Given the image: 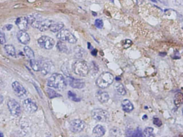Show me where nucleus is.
Instances as JSON below:
<instances>
[{"instance_id": "nucleus-4", "label": "nucleus", "mask_w": 183, "mask_h": 137, "mask_svg": "<svg viewBox=\"0 0 183 137\" xmlns=\"http://www.w3.org/2000/svg\"><path fill=\"white\" fill-rule=\"evenodd\" d=\"M72 69L75 74L79 76L85 77L89 73V67L85 60H78L75 62L72 66Z\"/></svg>"}, {"instance_id": "nucleus-1", "label": "nucleus", "mask_w": 183, "mask_h": 137, "mask_svg": "<svg viewBox=\"0 0 183 137\" xmlns=\"http://www.w3.org/2000/svg\"><path fill=\"white\" fill-rule=\"evenodd\" d=\"M27 18L29 24H30L32 27L41 32H45L49 30L50 25L53 22L49 19H44L41 17H39L36 15H30L29 17Z\"/></svg>"}, {"instance_id": "nucleus-12", "label": "nucleus", "mask_w": 183, "mask_h": 137, "mask_svg": "<svg viewBox=\"0 0 183 137\" xmlns=\"http://www.w3.org/2000/svg\"><path fill=\"white\" fill-rule=\"evenodd\" d=\"M23 107L25 110L30 114L36 112L38 109L37 104L32 100L30 99L25 100L23 103Z\"/></svg>"}, {"instance_id": "nucleus-9", "label": "nucleus", "mask_w": 183, "mask_h": 137, "mask_svg": "<svg viewBox=\"0 0 183 137\" xmlns=\"http://www.w3.org/2000/svg\"><path fill=\"white\" fill-rule=\"evenodd\" d=\"M8 107L12 115L15 117L19 116L21 113V108L19 103L14 100L11 99L8 102Z\"/></svg>"}, {"instance_id": "nucleus-36", "label": "nucleus", "mask_w": 183, "mask_h": 137, "mask_svg": "<svg viewBox=\"0 0 183 137\" xmlns=\"http://www.w3.org/2000/svg\"><path fill=\"white\" fill-rule=\"evenodd\" d=\"M6 28L7 29V30L10 31L11 30V28H12V25H11V24H9V25H6Z\"/></svg>"}, {"instance_id": "nucleus-11", "label": "nucleus", "mask_w": 183, "mask_h": 137, "mask_svg": "<svg viewBox=\"0 0 183 137\" xmlns=\"http://www.w3.org/2000/svg\"><path fill=\"white\" fill-rule=\"evenodd\" d=\"M41 62L40 71L44 75H47L51 73L54 70V66L50 60H44Z\"/></svg>"}, {"instance_id": "nucleus-37", "label": "nucleus", "mask_w": 183, "mask_h": 137, "mask_svg": "<svg viewBox=\"0 0 183 137\" xmlns=\"http://www.w3.org/2000/svg\"><path fill=\"white\" fill-rule=\"evenodd\" d=\"M97 53V50L96 49L93 50L91 52V54H92V55H93V56H96Z\"/></svg>"}, {"instance_id": "nucleus-34", "label": "nucleus", "mask_w": 183, "mask_h": 137, "mask_svg": "<svg viewBox=\"0 0 183 137\" xmlns=\"http://www.w3.org/2000/svg\"><path fill=\"white\" fill-rule=\"evenodd\" d=\"M6 39L5 34L3 32H0V44H6Z\"/></svg>"}, {"instance_id": "nucleus-20", "label": "nucleus", "mask_w": 183, "mask_h": 137, "mask_svg": "<svg viewBox=\"0 0 183 137\" xmlns=\"http://www.w3.org/2000/svg\"><path fill=\"white\" fill-rule=\"evenodd\" d=\"M127 137H145L142 131L139 129L129 131L127 133Z\"/></svg>"}, {"instance_id": "nucleus-25", "label": "nucleus", "mask_w": 183, "mask_h": 137, "mask_svg": "<svg viewBox=\"0 0 183 137\" xmlns=\"http://www.w3.org/2000/svg\"><path fill=\"white\" fill-rule=\"evenodd\" d=\"M57 50H59L60 52H64V53L68 52V48L66 44L63 42V41H58L57 44Z\"/></svg>"}, {"instance_id": "nucleus-33", "label": "nucleus", "mask_w": 183, "mask_h": 137, "mask_svg": "<svg viewBox=\"0 0 183 137\" xmlns=\"http://www.w3.org/2000/svg\"><path fill=\"white\" fill-rule=\"evenodd\" d=\"M132 44V41L129 39H126L123 41V46L125 48H128L129 47H131Z\"/></svg>"}, {"instance_id": "nucleus-6", "label": "nucleus", "mask_w": 183, "mask_h": 137, "mask_svg": "<svg viewBox=\"0 0 183 137\" xmlns=\"http://www.w3.org/2000/svg\"><path fill=\"white\" fill-rule=\"evenodd\" d=\"M57 38L61 41H67L71 44H75L77 42V39L68 30H62L59 31L57 35Z\"/></svg>"}, {"instance_id": "nucleus-2", "label": "nucleus", "mask_w": 183, "mask_h": 137, "mask_svg": "<svg viewBox=\"0 0 183 137\" xmlns=\"http://www.w3.org/2000/svg\"><path fill=\"white\" fill-rule=\"evenodd\" d=\"M47 86L58 90H63L66 88L67 82L62 74L54 73L49 77L47 80Z\"/></svg>"}, {"instance_id": "nucleus-35", "label": "nucleus", "mask_w": 183, "mask_h": 137, "mask_svg": "<svg viewBox=\"0 0 183 137\" xmlns=\"http://www.w3.org/2000/svg\"><path fill=\"white\" fill-rule=\"evenodd\" d=\"M153 123L156 126H161L162 125V122L159 118H154L153 120Z\"/></svg>"}, {"instance_id": "nucleus-16", "label": "nucleus", "mask_w": 183, "mask_h": 137, "mask_svg": "<svg viewBox=\"0 0 183 137\" xmlns=\"http://www.w3.org/2000/svg\"><path fill=\"white\" fill-rule=\"evenodd\" d=\"M96 96L99 101L102 103H107L109 100V95L107 92H105V91L99 90L96 94Z\"/></svg>"}, {"instance_id": "nucleus-29", "label": "nucleus", "mask_w": 183, "mask_h": 137, "mask_svg": "<svg viewBox=\"0 0 183 137\" xmlns=\"http://www.w3.org/2000/svg\"><path fill=\"white\" fill-rule=\"evenodd\" d=\"M46 91L47 93L48 94V95L49 96L50 99H53V98H56L57 96H60L59 95V94H57L55 90H52L51 88H47Z\"/></svg>"}, {"instance_id": "nucleus-15", "label": "nucleus", "mask_w": 183, "mask_h": 137, "mask_svg": "<svg viewBox=\"0 0 183 137\" xmlns=\"http://www.w3.org/2000/svg\"><path fill=\"white\" fill-rule=\"evenodd\" d=\"M68 78L69 83L71 87L78 89H81L85 87V83L81 80L75 79L72 77H69Z\"/></svg>"}, {"instance_id": "nucleus-30", "label": "nucleus", "mask_w": 183, "mask_h": 137, "mask_svg": "<svg viewBox=\"0 0 183 137\" xmlns=\"http://www.w3.org/2000/svg\"><path fill=\"white\" fill-rule=\"evenodd\" d=\"M120 130L117 128H113L110 131V133L113 137H118L120 136Z\"/></svg>"}, {"instance_id": "nucleus-38", "label": "nucleus", "mask_w": 183, "mask_h": 137, "mask_svg": "<svg viewBox=\"0 0 183 137\" xmlns=\"http://www.w3.org/2000/svg\"><path fill=\"white\" fill-rule=\"evenodd\" d=\"M3 100H4L3 96L1 94H0V104H2L3 103Z\"/></svg>"}, {"instance_id": "nucleus-31", "label": "nucleus", "mask_w": 183, "mask_h": 137, "mask_svg": "<svg viewBox=\"0 0 183 137\" xmlns=\"http://www.w3.org/2000/svg\"><path fill=\"white\" fill-rule=\"evenodd\" d=\"M68 95L69 98L72 100L73 101L76 102L79 101H80V99L77 98L76 94L73 93V92H71V91H69L68 93Z\"/></svg>"}, {"instance_id": "nucleus-8", "label": "nucleus", "mask_w": 183, "mask_h": 137, "mask_svg": "<svg viewBox=\"0 0 183 137\" xmlns=\"http://www.w3.org/2000/svg\"><path fill=\"white\" fill-rule=\"evenodd\" d=\"M85 127V122L79 119L74 120L69 123V129L73 133H79L82 131Z\"/></svg>"}, {"instance_id": "nucleus-27", "label": "nucleus", "mask_w": 183, "mask_h": 137, "mask_svg": "<svg viewBox=\"0 0 183 137\" xmlns=\"http://www.w3.org/2000/svg\"><path fill=\"white\" fill-rule=\"evenodd\" d=\"M24 51L25 54L27 58L30 60L35 58V53L33 52V50H32L29 46H25L24 48Z\"/></svg>"}, {"instance_id": "nucleus-10", "label": "nucleus", "mask_w": 183, "mask_h": 137, "mask_svg": "<svg viewBox=\"0 0 183 137\" xmlns=\"http://www.w3.org/2000/svg\"><path fill=\"white\" fill-rule=\"evenodd\" d=\"M12 88L17 96L21 99H23L27 95V92L24 86L19 82L15 81L12 84Z\"/></svg>"}, {"instance_id": "nucleus-3", "label": "nucleus", "mask_w": 183, "mask_h": 137, "mask_svg": "<svg viewBox=\"0 0 183 137\" xmlns=\"http://www.w3.org/2000/svg\"><path fill=\"white\" fill-rule=\"evenodd\" d=\"M114 80V77L109 72L102 73L96 80V85L101 88H105L111 85Z\"/></svg>"}, {"instance_id": "nucleus-14", "label": "nucleus", "mask_w": 183, "mask_h": 137, "mask_svg": "<svg viewBox=\"0 0 183 137\" xmlns=\"http://www.w3.org/2000/svg\"><path fill=\"white\" fill-rule=\"evenodd\" d=\"M17 36L18 40L21 44H27L30 42V36L25 31H19L17 34Z\"/></svg>"}, {"instance_id": "nucleus-32", "label": "nucleus", "mask_w": 183, "mask_h": 137, "mask_svg": "<svg viewBox=\"0 0 183 137\" xmlns=\"http://www.w3.org/2000/svg\"><path fill=\"white\" fill-rule=\"evenodd\" d=\"M95 25L96 26V28H102L103 27L104 23L101 19H97L95 22Z\"/></svg>"}, {"instance_id": "nucleus-22", "label": "nucleus", "mask_w": 183, "mask_h": 137, "mask_svg": "<svg viewBox=\"0 0 183 137\" xmlns=\"http://www.w3.org/2000/svg\"><path fill=\"white\" fill-rule=\"evenodd\" d=\"M74 52L75 56L78 58H81L86 55V51L79 46H77L75 48Z\"/></svg>"}, {"instance_id": "nucleus-28", "label": "nucleus", "mask_w": 183, "mask_h": 137, "mask_svg": "<svg viewBox=\"0 0 183 137\" xmlns=\"http://www.w3.org/2000/svg\"><path fill=\"white\" fill-rule=\"evenodd\" d=\"M143 134L145 137H155V134L154 133L153 128L151 127L146 128L145 129Z\"/></svg>"}, {"instance_id": "nucleus-40", "label": "nucleus", "mask_w": 183, "mask_h": 137, "mask_svg": "<svg viewBox=\"0 0 183 137\" xmlns=\"http://www.w3.org/2000/svg\"><path fill=\"white\" fill-rule=\"evenodd\" d=\"M150 1H153L154 2H156V0H150Z\"/></svg>"}, {"instance_id": "nucleus-17", "label": "nucleus", "mask_w": 183, "mask_h": 137, "mask_svg": "<svg viewBox=\"0 0 183 137\" xmlns=\"http://www.w3.org/2000/svg\"><path fill=\"white\" fill-rule=\"evenodd\" d=\"M64 27V24L62 22H53L49 26V30L52 32L56 33L62 30Z\"/></svg>"}, {"instance_id": "nucleus-19", "label": "nucleus", "mask_w": 183, "mask_h": 137, "mask_svg": "<svg viewBox=\"0 0 183 137\" xmlns=\"http://www.w3.org/2000/svg\"><path fill=\"white\" fill-rule=\"evenodd\" d=\"M121 106L123 110L126 112H131L134 109V106L131 102L127 99L124 100L122 101Z\"/></svg>"}, {"instance_id": "nucleus-26", "label": "nucleus", "mask_w": 183, "mask_h": 137, "mask_svg": "<svg viewBox=\"0 0 183 137\" xmlns=\"http://www.w3.org/2000/svg\"><path fill=\"white\" fill-rule=\"evenodd\" d=\"M183 96L182 93H178L176 94L174 98V103L177 107H179L183 103Z\"/></svg>"}, {"instance_id": "nucleus-21", "label": "nucleus", "mask_w": 183, "mask_h": 137, "mask_svg": "<svg viewBox=\"0 0 183 137\" xmlns=\"http://www.w3.org/2000/svg\"><path fill=\"white\" fill-rule=\"evenodd\" d=\"M30 66L34 71H40V66H41L40 61L36 60L35 58L31 59L30 60Z\"/></svg>"}, {"instance_id": "nucleus-24", "label": "nucleus", "mask_w": 183, "mask_h": 137, "mask_svg": "<svg viewBox=\"0 0 183 137\" xmlns=\"http://www.w3.org/2000/svg\"><path fill=\"white\" fill-rule=\"evenodd\" d=\"M115 88L118 93L119 94L121 95H125L126 94V90L121 83H116L115 86Z\"/></svg>"}, {"instance_id": "nucleus-41", "label": "nucleus", "mask_w": 183, "mask_h": 137, "mask_svg": "<svg viewBox=\"0 0 183 137\" xmlns=\"http://www.w3.org/2000/svg\"><path fill=\"white\" fill-rule=\"evenodd\" d=\"M87 137V136H81V137Z\"/></svg>"}, {"instance_id": "nucleus-39", "label": "nucleus", "mask_w": 183, "mask_h": 137, "mask_svg": "<svg viewBox=\"0 0 183 137\" xmlns=\"http://www.w3.org/2000/svg\"><path fill=\"white\" fill-rule=\"evenodd\" d=\"M0 137H4V135L2 132L0 131Z\"/></svg>"}, {"instance_id": "nucleus-18", "label": "nucleus", "mask_w": 183, "mask_h": 137, "mask_svg": "<svg viewBox=\"0 0 183 137\" xmlns=\"http://www.w3.org/2000/svg\"><path fill=\"white\" fill-rule=\"evenodd\" d=\"M93 133L95 137H103L105 133V129L101 125H97L93 128Z\"/></svg>"}, {"instance_id": "nucleus-7", "label": "nucleus", "mask_w": 183, "mask_h": 137, "mask_svg": "<svg viewBox=\"0 0 183 137\" xmlns=\"http://www.w3.org/2000/svg\"><path fill=\"white\" fill-rule=\"evenodd\" d=\"M38 44L42 48L50 50L54 47L55 41L53 39L49 36H43L38 40Z\"/></svg>"}, {"instance_id": "nucleus-5", "label": "nucleus", "mask_w": 183, "mask_h": 137, "mask_svg": "<svg viewBox=\"0 0 183 137\" xmlns=\"http://www.w3.org/2000/svg\"><path fill=\"white\" fill-rule=\"evenodd\" d=\"M92 117L96 121L100 122H105L110 118L109 112L105 110L102 109H95L91 111Z\"/></svg>"}, {"instance_id": "nucleus-13", "label": "nucleus", "mask_w": 183, "mask_h": 137, "mask_svg": "<svg viewBox=\"0 0 183 137\" xmlns=\"http://www.w3.org/2000/svg\"><path fill=\"white\" fill-rule=\"evenodd\" d=\"M16 24L19 30L23 31H26L29 24L27 18L26 17H21L18 18L16 21Z\"/></svg>"}, {"instance_id": "nucleus-23", "label": "nucleus", "mask_w": 183, "mask_h": 137, "mask_svg": "<svg viewBox=\"0 0 183 137\" xmlns=\"http://www.w3.org/2000/svg\"><path fill=\"white\" fill-rule=\"evenodd\" d=\"M4 50L9 55L12 57H16V52L14 46L11 44H6L4 46Z\"/></svg>"}]
</instances>
